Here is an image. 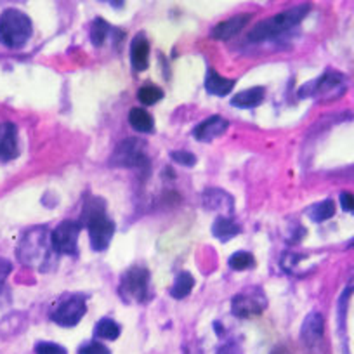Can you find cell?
Segmentation results:
<instances>
[{
  "mask_svg": "<svg viewBox=\"0 0 354 354\" xmlns=\"http://www.w3.org/2000/svg\"><path fill=\"white\" fill-rule=\"evenodd\" d=\"M250 14H238L235 18H229L226 21L219 23L217 26H214V30L210 32V37L215 40H228L231 37L238 35L242 30L247 26L248 19H250Z\"/></svg>",
  "mask_w": 354,
  "mask_h": 354,
  "instance_id": "2e32d148",
  "label": "cell"
},
{
  "mask_svg": "<svg viewBox=\"0 0 354 354\" xmlns=\"http://www.w3.org/2000/svg\"><path fill=\"white\" fill-rule=\"evenodd\" d=\"M195 286V278L188 271H183L177 275L174 285L170 288V295L174 299H184L190 295V292Z\"/></svg>",
  "mask_w": 354,
  "mask_h": 354,
  "instance_id": "44dd1931",
  "label": "cell"
},
{
  "mask_svg": "<svg viewBox=\"0 0 354 354\" xmlns=\"http://www.w3.org/2000/svg\"><path fill=\"white\" fill-rule=\"evenodd\" d=\"M120 297L129 304H143L150 297V273L146 268L134 266L120 278Z\"/></svg>",
  "mask_w": 354,
  "mask_h": 354,
  "instance_id": "277c9868",
  "label": "cell"
},
{
  "mask_svg": "<svg viewBox=\"0 0 354 354\" xmlns=\"http://www.w3.org/2000/svg\"><path fill=\"white\" fill-rule=\"evenodd\" d=\"M264 87H252V89L242 90V92L236 94L231 99V104L235 108H242V110H247V108H255L257 104H261V101L264 99Z\"/></svg>",
  "mask_w": 354,
  "mask_h": 354,
  "instance_id": "ac0fdd59",
  "label": "cell"
},
{
  "mask_svg": "<svg viewBox=\"0 0 354 354\" xmlns=\"http://www.w3.org/2000/svg\"><path fill=\"white\" fill-rule=\"evenodd\" d=\"M229 268L235 269V271H245V269H250L255 266V261L254 257H252V254H248V252H235V254L229 257L228 261Z\"/></svg>",
  "mask_w": 354,
  "mask_h": 354,
  "instance_id": "cb8c5ba5",
  "label": "cell"
},
{
  "mask_svg": "<svg viewBox=\"0 0 354 354\" xmlns=\"http://www.w3.org/2000/svg\"><path fill=\"white\" fill-rule=\"evenodd\" d=\"M266 306H268V299H266L262 288L250 286V288L242 290L240 293H236L233 297L231 311L238 318H250V316L261 315Z\"/></svg>",
  "mask_w": 354,
  "mask_h": 354,
  "instance_id": "52a82bcc",
  "label": "cell"
},
{
  "mask_svg": "<svg viewBox=\"0 0 354 354\" xmlns=\"http://www.w3.org/2000/svg\"><path fill=\"white\" fill-rule=\"evenodd\" d=\"M340 205H342L344 212H349V214H354V195L353 193H340Z\"/></svg>",
  "mask_w": 354,
  "mask_h": 354,
  "instance_id": "f546056e",
  "label": "cell"
},
{
  "mask_svg": "<svg viewBox=\"0 0 354 354\" xmlns=\"http://www.w3.org/2000/svg\"><path fill=\"white\" fill-rule=\"evenodd\" d=\"M33 26L19 9H6L0 14V43L8 49H19L32 39Z\"/></svg>",
  "mask_w": 354,
  "mask_h": 354,
  "instance_id": "7a4b0ae2",
  "label": "cell"
},
{
  "mask_svg": "<svg viewBox=\"0 0 354 354\" xmlns=\"http://www.w3.org/2000/svg\"><path fill=\"white\" fill-rule=\"evenodd\" d=\"M79 354H111V353L104 344L94 342L92 340V342L83 344V346L79 349Z\"/></svg>",
  "mask_w": 354,
  "mask_h": 354,
  "instance_id": "f1b7e54d",
  "label": "cell"
},
{
  "mask_svg": "<svg viewBox=\"0 0 354 354\" xmlns=\"http://www.w3.org/2000/svg\"><path fill=\"white\" fill-rule=\"evenodd\" d=\"M150 57V42L144 33H137L130 42V65L134 72H144Z\"/></svg>",
  "mask_w": 354,
  "mask_h": 354,
  "instance_id": "9a60e30c",
  "label": "cell"
},
{
  "mask_svg": "<svg viewBox=\"0 0 354 354\" xmlns=\"http://www.w3.org/2000/svg\"><path fill=\"white\" fill-rule=\"evenodd\" d=\"M201 198H204L205 208L219 212V214H222V217H226V215H231L233 208H235V205H233V198L229 197L226 191L217 190V188L207 190Z\"/></svg>",
  "mask_w": 354,
  "mask_h": 354,
  "instance_id": "5bb4252c",
  "label": "cell"
},
{
  "mask_svg": "<svg viewBox=\"0 0 354 354\" xmlns=\"http://www.w3.org/2000/svg\"><path fill=\"white\" fill-rule=\"evenodd\" d=\"M108 33H110V25H108L104 19L97 18L92 23V28H90V40H92L94 46H103L104 40L108 39Z\"/></svg>",
  "mask_w": 354,
  "mask_h": 354,
  "instance_id": "484cf974",
  "label": "cell"
},
{
  "mask_svg": "<svg viewBox=\"0 0 354 354\" xmlns=\"http://www.w3.org/2000/svg\"><path fill=\"white\" fill-rule=\"evenodd\" d=\"M11 269H12L11 262L0 257V285H2V283L6 282V278H8V276H9Z\"/></svg>",
  "mask_w": 354,
  "mask_h": 354,
  "instance_id": "4dcf8cb0",
  "label": "cell"
},
{
  "mask_svg": "<svg viewBox=\"0 0 354 354\" xmlns=\"http://www.w3.org/2000/svg\"><path fill=\"white\" fill-rule=\"evenodd\" d=\"M18 157V127L11 122L0 124V161Z\"/></svg>",
  "mask_w": 354,
  "mask_h": 354,
  "instance_id": "4fadbf2b",
  "label": "cell"
},
{
  "mask_svg": "<svg viewBox=\"0 0 354 354\" xmlns=\"http://www.w3.org/2000/svg\"><path fill=\"white\" fill-rule=\"evenodd\" d=\"M86 228L89 229V238H90V247L96 252L106 250L108 245H110L111 238L115 235V224L113 221L108 219L106 214L97 215V217L90 219L86 224Z\"/></svg>",
  "mask_w": 354,
  "mask_h": 354,
  "instance_id": "30bf717a",
  "label": "cell"
},
{
  "mask_svg": "<svg viewBox=\"0 0 354 354\" xmlns=\"http://www.w3.org/2000/svg\"><path fill=\"white\" fill-rule=\"evenodd\" d=\"M79 222L75 221H65L57 226L52 233H50V244L56 254H66V255H77L79 248H77V240H79L80 233Z\"/></svg>",
  "mask_w": 354,
  "mask_h": 354,
  "instance_id": "9c48e42d",
  "label": "cell"
},
{
  "mask_svg": "<svg viewBox=\"0 0 354 354\" xmlns=\"http://www.w3.org/2000/svg\"><path fill=\"white\" fill-rule=\"evenodd\" d=\"M94 335H96L97 339L115 340L118 339V335H120V326H118V323H115L113 319L103 318L97 322L96 330H94Z\"/></svg>",
  "mask_w": 354,
  "mask_h": 354,
  "instance_id": "7402d4cb",
  "label": "cell"
},
{
  "mask_svg": "<svg viewBox=\"0 0 354 354\" xmlns=\"http://www.w3.org/2000/svg\"><path fill=\"white\" fill-rule=\"evenodd\" d=\"M229 129V122L226 118L214 115V117L207 118L204 122L198 124L193 129V137L200 143H210V141L221 137L226 130Z\"/></svg>",
  "mask_w": 354,
  "mask_h": 354,
  "instance_id": "7c38bea8",
  "label": "cell"
},
{
  "mask_svg": "<svg viewBox=\"0 0 354 354\" xmlns=\"http://www.w3.org/2000/svg\"><path fill=\"white\" fill-rule=\"evenodd\" d=\"M323 333H325V322L319 313H309L306 316L301 328V340L309 351H318L323 342Z\"/></svg>",
  "mask_w": 354,
  "mask_h": 354,
  "instance_id": "8fae6325",
  "label": "cell"
},
{
  "mask_svg": "<svg viewBox=\"0 0 354 354\" xmlns=\"http://www.w3.org/2000/svg\"><path fill=\"white\" fill-rule=\"evenodd\" d=\"M170 158L175 161V164L184 165V167H193L197 164V157L190 151H183V150H177V151H172Z\"/></svg>",
  "mask_w": 354,
  "mask_h": 354,
  "instance_id": "4316f807",
  "label": "cell"
},
{
  "mask_svg": "<svg viewBox=\"0 0 354 354\" xmlns=\"http://www.w3.org/2000/svg\"><path fill=\"white\" fill-rule=\"evenodd\" d=\"M212 235H214L219 242L226 244V242H229L231 238H235L236 235H240V226L236 224V222H233L229 217L219 215L214 221V226H212Z\"/></svg>",
  "mask_w": 354,
  "mask_h": 354,
  "instance_id": "d6986e66",
  "label": "cell"
},
{
  "mask_svg": "<svg viewBox=\"0 0 354 354\" xmlns=\"http://www.w3.org/2000/svg\"><path fill=\"white\" fill-rule=\"evenodd\" d=\"M349 247H351V248H353V247H354V238H353V240H351V244H349Z\"/></svg>",
  "mask_w": 354,
  "mask_h": 354,
  "instance_id": "836d02e7",
  "label": "cell"
},
{
  "mask_svg": "<svg viewBox=\"0 0 354 354\" xmlns=\"http://www.w3.org/2000/svg\"><path fill=\"white\" fill-rule=\"evenodd\" d=\"M144 146H146L144 141L137 139V137H129V139L122 141L111 155V165L129 168L148 167L150 161H148Z\"/></svg>",
  "mask_w": 354,
  "mask_h": 354,
  "instance_id": "8992f818",
  "label": "cell"
},
{
  "mask_svg": "<svg viewBox=\"0 0 354 354\" xmlns=\"http://www.w3.org/2000/svg\"><path fill=\"white\" fill-rule=\"evenodd\" d=\"M308 12V4L295 6V8L286 9V11L279 12V14L273 16V18L255 25V28L252 30L250 35H248V40H250V42H264V40L275 39V37L282 35L286 30H292L293 26H297L299 23L306 18Z\"/></svg>",
  "mask_w": 354,
  "mask_h": 354,
  "instance_id": "6da1fadb",
  "label": "cell"
},
{
  "mask_svg": "<svg viewBox=\"0 0 354 354\" xmlns=\"http://www.w3.org/2000/svg\"><path fill=\"white\" fill-rule=\"evenodd\" d=\"M161 97H164V90L157 86H151V83L143 86L139 89V92H137V99H139V103L146 104V106L158 103Z\"/></svg>",
  "mask_w": 354,
  "mask_h": 354,
  "instance_id": "d4e9b609",
  "label": "cell"
},
{
  "mask_svg": "<svg viewBox=\"0 0 354 354\" xmlns=\"http://www.w3.org/2000/svg\"><path fill=\"white\" fill-rule=\"evenodd\" d=\"M35 354H68L66 349L59 344L54 342H37L35 344Z\"/></svg>",
  "mask_w": 354,
  "mask_h": 354,
  "instance_id": "83f0119b",
  "label": "cell"
},
{
  "mask_svg": "<svg viewBox=\"0 0 354 354\" xmlns=\"http://www.w3.org/2000/svg\"><path fill=\"white\" fill-rule=\"evenodd\" d=\"M333 212H335V205H333V201L323 200L309 208V217H311L315 222H323L326 221V219L332 217Z\"/></svg>",
  "mask_w": 354,
  "mask_h": 354,
  "instance_id": "603a6c76",
  "label": "cell"
},
{
  "mask_svg": "<svg viewBox=\"0 0 354 354\" xmlns=\"http://www.w3.org/2000/svg\"><path fill=\"white\" fill-rule=\"evenodd\" d=\"M86 299L79 293H73L61 299L50 311V319L61 326H75L86 315Z\"/></svg>",
  "mask_w": 354,
  "mask_h": 354,
  "instance_id": "ba28073f",
  "label": "cell"
},
{
  "mask_svg": "<svg viewBox=\"0 0 354 354\" xmlns=\"http://www.w3.org/2000/svg\"><path fill=\"white\" fill-rule=\"evenodd\" d=\"M271 354H290V351L286 349L285 346H276L275 349L271 351Z\"/></svg>",
  "mask_w": 354,
  "mask_h": 354,
  "instance_id": "d6a6232c",
  "label": "cell"
},
{
  "mask_svg": "<svg viewBox=\"0 0 354 354\" xmlns=\"http://www.w3.org/2000/svg\"><path fill=\"white\" fill-rule=\"evenodd\" d=\"M129 124L137 132H151L155 127L153 117L143 108H132L129 113Z\"/></svg>",
  "mask_w": 354,
  "mask_h": 354,
  "instance_id": "ffe728a7",
  "label": "cell"
},
{
  "mask_svg": "<svg viewBox=\"0 0 354 354\" xmlns=\"http://www.w3.org/2000/svg\"><path fill=\"white\" fill-rule=\"evenodd\" d=\"M235 87V80L224 79L219 75L215 70L208 68L207 75H205V89L212 94V96H228Z\"/></svg>",
  "mask_w": 354,
  "mask_h": 354,
  "instance_id": "e0dca14e",
  "label": "cell"
},
{
  "mask_svg": "<svg viewBox=\"0 0 354 354\" xmlns=\"http://www.w3.org/2000/svg\"><path fill=\"white\" fill-rule=\"evenodd\" d=\"M346 92V79L344 75L337 72H326L323 73L319 79L308 82L304 87H301V97H313L318 101H330L337 99Z\"/></svg>",
  "mask_w": 354,
  "mask_h": 354,
  "instance_id": "5b68a950",
  "label": "cell"
},
{
  "mask_svg": "<svg viewBox=\"0 0 354 354\" xmlns=\"http://www.w3.org/2000/svg\"><path fill=\"white\" fill-rule=\"evenodd\" d=\"M52 250L50 233L46 228H33L23 236L18 247V257L23 264L32 266V268H43L49 262Z\"/></svg>",
  "mask_w": 354,
  "mask_h": 354,
  "instance_id": "3957f363",
  "label": "cell"
},
{
  "mask_svg": "<svg viewBox=\"0 0 354 354\" xmlns=\"http://www.w3.org/2000/svg\"><path fill=\"white\" fill-rule=\"evenodd\" d=\"M217 354H244L242 349L236 344H224L221 349L217 351Z\"/></svg>",
  "mask_w": 354,
  "mask_h": 354,
  "instance_id": "1f68e13d",
  "label": "cell"
}]
</instances>
